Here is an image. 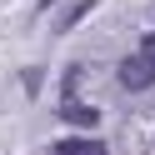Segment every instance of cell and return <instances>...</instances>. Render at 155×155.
<instances>
[{
    "label": "cell",
    "instance_id": "1",
    "mask_svg": "<svg viewBox=\"0 0 155 155\" xmlns=\"http://www.w3.org/2000/svg\"><path fill=\"white\" fill-rule=\"evenodd\" d=\"M120 85L125 90H150L155 85V60L150 55H130V60L120 65Z\"/></svg>",
    "mask_w": 155,
    "mask_h": 155
},
{
    "label": "cell",
    "instance_id": "2",
    "mask_svg": "<svg viewBox=\"0 0 155 155\" xmlns=\"http://www.w3.org/2000/svg\"><path fill=\"white\" fill-rule=\"evenodd\" d=\"M60 120H70V125H100V110H95V105H80V100H65Z\"/></svg>",
    "mask_w": 155,
    "mask_h": 155
},
{
    "label": "cell",
    "instance_id": "3",
    "mask_svg": "<svg viewBox=\"0 0 155 155\" xmlns=\"http://www.w3.org/2000/svg\"><path fill=\"white\" fill-rule=\"evenodd\" d=\"M55 155H110L100 140H85V135H70V140L55 145Z\"/></svg>",
    "mask_w": 155,
    "mask_h": 155
},
{
    "label": "cell",
    "instance_id": "4",
    "mask_svg": "<svg viewBox=\"0 0 155 155\" xmlns=\"http://www.w3.org/2000/svg\"><path fill=\"white\" fill-rule=\"evenodd\" d=\"M90 5H95V0H75L70 10H65V20H60V30H70V25H75V20H80V15H85V10H90Z\"/></svg>",
    "mask_w": 155,
    "mask_h": 155
},
{
    "label": "cell",
    "instance_id": "5",
    "mask_svg": "<svg viewBox=\"0 0 155 155\" xmlns=\"http://www.w3.org/2000/svg\"><path fill=\"white\" fill-rule=\"evenodd\" d=\"M140 55H150V60H155V35H145V40H140Z\"/></svg>",
    "mask_w": 155,
    "mask_h": 155
}]
</instances>
